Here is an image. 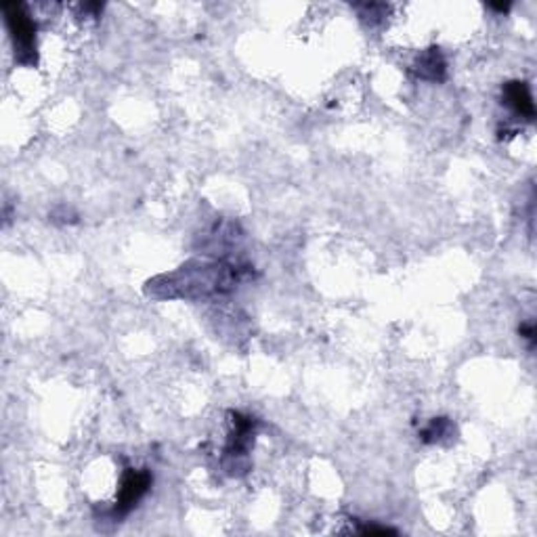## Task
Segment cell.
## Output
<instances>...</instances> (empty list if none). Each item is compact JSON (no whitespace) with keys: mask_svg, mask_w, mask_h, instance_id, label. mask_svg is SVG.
Wrapping results in <instances>:
<instances>
[{"mask_svg":"<svg viewBox=\"0 0 537 537\" xmlns=\"http://www.w3.org/2000/svg\"><path fill=\"white\" fill-rule=\"evenodd\" d=\"M5 17H7V25L11 30L13 43H15V53L19 63H34L36 61V25L34 21L28 17L25 9L17 3H7L3 5Z\"/></svg>","mask_w":537,"mask_h":537,"instance_id":"obj_1","label":"cell"},{"mask_svg":"<svg viewBox=\"0 0 537 537\" xmlns=\"http://www.w3.org/2000/svg\"><path fill=\"white\" fill-rule=\"evenodd\" d=\"M149 485H151V474L147 470H129L122 479L116 512L127 514L133 506H137V502L147 493Z\"/></svg>","mask_w":537,"mask_h":537,"instance_id":"obj_2","label":"cell"},{"mask_svg":"<svg viewBox=\"0 0 537 537\" xmlns=\"http://www.w3.org/2000/svg\"><path fill=\"white\" fill-rule=\"evenodd\" d=\"M504 99L516 113H520L529 120L535 116L531 93H529V87L525 85V82H508L506 89H504Z\"/></svg>","mask_w":537,"mask_h":537,"instance_id":"obj_3","label":"cell"},{"mask_svg":"<svg viewBox=\"0 0 537 537\" xmlns=\"http://www.w3.org/2000/svg\"><path fill=\"white\" fill-rule=\"evenodd\" d=\"M443 72H445V63H443L441 55H439L435 49L420 59V67H418V74H420V76L430 78V80H441V78H443Z\"/></svg>","mask_w":537,"mask_h":537,"instance_id":"obj_4","label":"cell"},{"mask_svg":"<svg viewBox=\"0 0 537 537\" xmlns=\"http://www.w3.org/2000/svg\"><path fill=\"white\" fill-rule=\"evenodd\" d=\"M449 428V424L445 420H435L426 430H424V441H437L445 435V430Z\"/></svg>","mask_w":537,"mask_h":537,"instance_id":"obj_5","label":"cell"},{"mask_svg":"<svg viewBox=\"0 0 537 537\" xmlns=\"http://www.w3.org/2000/svg\"><path fill=\"white\" fill-rule=\"evenodd\" d=\"M361 533H365V535H386V533H395V531L386 529V527H365V529H361Z\"/></svg>","mask_w":537,"mask_h":537,"instance_id":"obj_6","label":"cell"},{"mask_svg":"<svg viewBox=\"0 0 537 537\" xmlns=\"http://www.w3.org/2000/svg\"><path fill=\"white\" fill-rule=\"evenodd\" d=\"M508 7L510 5H493V9H498V11H508Z\"/></svg>","mask_w":537,"mask_h":537,"instance_id":"obj_7","label":"cell"}]
</instances>
